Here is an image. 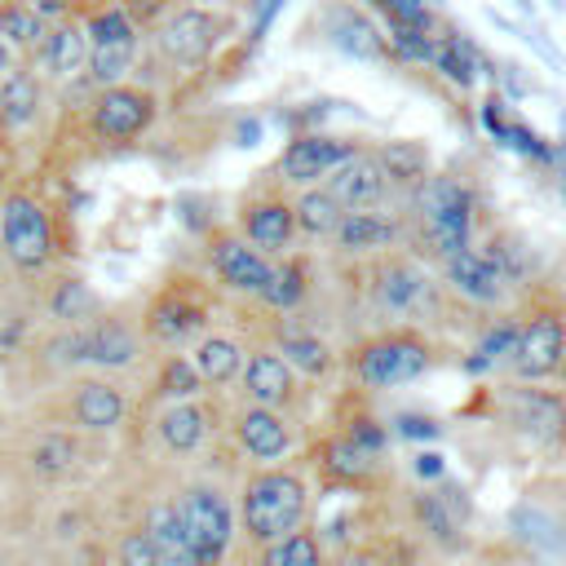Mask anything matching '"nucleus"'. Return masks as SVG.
I'll use <instances>...</instances> for the list:
<instances>
[{
	"mask_svg": "<svg viewBox=\"0 0 566 566\" xmlns=\"http://www.w3.org/2000/svg\"><path fill=\"white\" fill-rule=\"evenodd\" d=\"M429 66H433L447 84H455V88L464 93V88H473L478 75H482V53H478V44H473L469 35L447 31V35L433 40V62H429Z\"/></svg>",
	"mask_w": 566,
	"mask_h": 566,
	"instance_id": "f704fd0d",
	"label": "nucleus"
},
{
	"mask_svg": "<svg viewBox=\"0 0 566 566\" xmlns=\"http://www.w3.org/2000/svg\"><path fill=\"white\" fill-rule=\"evenodd\" d=\"M234 230L270 261L287 256L292 243H296V217H292V195L274 181V186H261L252 190L243 203H239V221Z\"/></svg>",
	"mask_w": 566,
	"mask_h": 566,
	"instance_id": "9d476101",
	"label": "nucleus"
},
{
	"mask_svg": "<svg viewBox=\"0 0 566 566\" xmlns=\"http://www.w3.org/2000/svg\"><path fill=\"white\" fill-rule=\"evenodd\" d=\"M88 80L97 88H111V84H124V75L133 71V57H137V27L128 22V13L115 4V9H102L88 18Z\"/></svg>",
	"mask_w": 566,
	"mask_h": 566,
	"instance_id": "ddd939ff",
	"label": "nucleus"
},
{
	"mask_svg": "<svg viewBox=\"0 0 566 566\" xmlns=\"http://www.w3.org/2000/svg\"><path fill=\"white\" fill-rule=\"evenodd\" d=\"M438 279H442V287L455 296V301H464V305H473V310H509L513 305V287L504 283V274L482 256V252H473V248H464V252H455V256H447L442 265H438Z\"/></svg>",
	"mask_w": 566,
	"mask_h": 566,
	"instance_id": "6ab92c4d",
	"label": "nucleus"
},
{
	"mask_svg": "<svg viewBox=\"0 0 566 566\" xmlns=\"http://www.w3.org/2000/svg\"><path fill=\"white\" fill-rule=\"evenodd\" d=\"M332 566H398V562L380 544H349V548H340V557Z\"/></svg>",
	"mask_w": 566,
	"mask_h": 566,
	"instance_id": "3c124183",
	"label": "nucleus"
},
{
	"mask_svg": "<svg viewBox=\"0 0 566 566\" xmlns=\"http://www.w3.org/2000/svg\"><path fill=\"white\" fill-rule=\"evenodd\" d=\"M509 531L535 557H562L566 553V522L539 500H517L513 513H509Z\"/></svg>",
	"mask_w": 566,
	"mask_h": 566,
	"instance_id": "cd10ccee",
	"label": "nucleus"
},
{
	"mask_svg": "<svg viewBox=\"0 0 566 566\" xmlns=\"http://www.w3.org/2000/svg\"><path fill=\"white\" fill-rule=\"evenodd\" d=\"M212 429H217V411L208 402H199V398L168 402L155 416V438H159V447L168 455H195V451H203V442L212 438Z\"/></svg>",
	"mask_w": 566,
	"mask_h": 566,
	"instance_id": "393cba45",
	"label": "nucleus"
},
{
	"mask_svg": "<svg viewBox=\"0 0 566 566\" xmlns=\"http://www.w3.org/2000/svg\"><path fill=\"white\" fill-rule=\"evenodd\" d=\"M239 389H243V402L252 407H265V411H279V416H296L305 411V380L270 349V345H256L248 349L243 358V371H239Z\"/></svg>",
	"mask_w": 566,
	"mask_h": 566,
	"instance_id": "9b49d317",
	"label": "nucleus"
},
{
	"mask_svg": "<svg viewBox=\"0 0 566 566\" xmlns=\"http://www.w3.org/2000/svg\"><path fill=\"white\" fill-rule=\"evenodd\" d=\"M500 146H509V150H517V155H526V159H535V164H553L557 159V150L531 128V124H522V119H509L504 124V142Z\"/></svg>",
	"mask_w": 566,
	"mask_h": 566,
	"instance_id": "49530a36",
	"label": "nucleus"
},
{
	"mask_svg": "<svg viewBox=\"0 0 566 566\" xmlns=\"http://www.w3.org/2000/svg\"><path fill=\"white\" fill-rule=\"evenodd\" d=\"M411 473H416L420 482H438V478H447L442 451H416V455H411Z\"/></svg>",
	"mask_w": 566,
	"mask_h": 566,
	"instance_id": "864d4df0",
	"label": "nucleus"
},
{
	"mask_svg": "<svg viewBox=\"0 0 566 566\" xmlns=\"http://www.w3.org/2000/svg\"><path fill=\"white\" fill-rule=\"evenodd\" d=\"M557 380H562V389H566V358H562V367H557Z\"/></svg>",
	"mask_w": 566,
	"mask_h": 566,
	"instance_id": "bf43d9fd",
	"label": "nucleus"
},
{
	"mask_svg": "<svg viewBox=\"0 0 566 566\" xmlns=\"http://www.w3.org/2000/svg\"><path fill=\"white\" fill-rule=\"evenodd\" d=\"M305 296H310V256L287 252V256L274 261L270 283H265V292H261L256 301H261L270 314L287 318V314H296V310L305 305Z\"/></svg>",
	"mask_w": 566,
	"mask_h": 566,
	"instance_id": "473e14b6",
	"label": "nucleus"
},
{
	"mask_svg": "<svg viewBox=\"0 0 566 566\" xmlns=\"http://www.w3.org/2000/svg\"><path fill=\"white\" fill-rule=\"evenodd\" d=\"M455 296L442 287V279L416 261L407 248H394L385 256L367 261V305L376 318H385V327L407 323V327H433L451 318Z\"/></svg>",
	"mask_w": 566,
	"mask_h": 566,
	"instance_id": "f03ea898",
	"label": "nucleus"
},
{
	"mask_svg": "<svg viewBox=\"0 0 566 566\" xmlns=\"http://www.w3.org/2000/svg\"><path fill=\"white\" fill-rule=\"evenodd\" d=\"M142 358V332L115 314H97L84 323V363L102 371H124Z\"/></svg>",
	"mask_w": 566,
	"mask_h": 566,
	"instance_id": "b1692460",
	"label": "nucleus"
},
{
	"mask_svg": "<svg viewBox=\"0 0 566 566\" xmlns=\"http://www.w3.org/2000/svg\"><path fill=\"white\" fill-rule=\"evenodd\" d=\"M323 190H327L345 212L385 208V199H389V181H385V168H380V159H376L371 146H358L345 164H336L332 177L323 181Z\"/></svg>",
	"mask_w": 566,
	"mask_h": 566,
	"instance_id": "4be33fe9",
	"label": "nucleus"
},
{
	"mask_svg": "<svg viewBox=\"0 0 566 566\" xmlns=\"http://www.w3.org/2000/svg\"><path fill=\"white\" fill-rule=\"evenodd\" d=\"M327 40H332L340 53L358 57V62H385V57H389L385 35L376 31V22H371L367 13H358V9H349V4H340V9L327 13Z\"/></svg>",
	"mask_w": 566,
	"mask_h": 566,
	"instance_id": "7c9ffc66",
	"label": "nucleus"
},
{
	"mask_svg": "<svg viewBox=\"0 0 566 566\" xmlns=\"http://www.w3.org/2000/svg\"><path fill=\"white\" fill-rule=\"evenodd\" d=\"M332 252L345 261H371L385 256L394 248L407 243V217L402 208H358V212H340L336 230H332Z\"/></svg>",
	"mask_w": 566,
	"mask_h": 566,
	"instance_id": "2eb2a0df",
	"label": "nucleus"
},
{
	"mask_svg": "<svg viewBox=\"0 0 566 566\" xmlns=\"http://www.w3.org/2000/svg\"><path fill=\"white\" fill-rule=\"evenodd\" d=\"M13 66H18V53L0 40V80H4V75H13Z\"/></svg>",
	"mask_w": 566,
	"mask_h": 566,
	"instance_id": "4d7b16f0",
	"label": "nucleus"
},
{
	"mask_svg": "<svg viewBox=\"0 0 566 566\" xmlns=\"http://www.w3.org/2000/svg\"><path fill=\"white\" fill-rule=\"evenodd\" d=\"M84 460V451H80V438H71V433H40V442L31 447V469H35V478H44V482H57V478H66L75 464Z\"/></svg>",
	"mask_w": 566,
	"mask_h": 566,
	"instance_id": "58836bf2",
	"label": "nucleus"
},
{
	"mask_svg": "<svg viewBox=\"0 0 566 566\" xmlns=\"http://www.w3.org/2000/svg\"><path fill=\"white\" fill-rule=\"evenodd\" d=\"M504 106H509L504 93H486V102H482V111H478V115H482V128H486L495 142H504V124H509Z\"/></svg>",
	"mask_w": 566,
	"mask_h": 566,
	"instance_id": "603ef678",
	"label": "nucleus"
},
{
	"mask_svg": "<svg viewBox=\"0 0 566 566\" xmlns=\"http://www.w3.org/2000/svg\"><path fill=\"white\" fill-rule=\"evenodd\" d=\"M517 349V310H495L491 318H482L473 327V349L460 358V367L469 376H486V371H509Z\"/></svg>",
	"mask_w": 566,
	"mask_h": 566,
	"instance_id": "a878e982",
	"label": "nucleus"
},
{
	"mask_svg": "<svg viewBox=\"0 0 566 566\" xmlns=\"http://www.w3.org/2000/svg\"><path fill=\"white\" fill-rule=\"evenodd\" d=\"M407 513H411V526H416L429 544H438V548H460V535H464V526H469V517H473V500H469V491H464L460 482L438 478V482L411 491Z\"/></svg>",
	"mask_w": 566,
	"mask_h": 566,
	"instance_id": "f8f14e48",
	"label": "nucleus"
},
{
	"mask_svg": "<svg viewBox=\"0 0 566 566\" xmlns=\"http://www.w3.org/2000/svg\"><path fill=\"white\" fill-rule=\"evenodd\" d=\"M230 433H234V447L256 469L283 464L292 455V447H296V420L292 416H279V411H265V407H252V402H243L230 416Z\"/></svg>",
	"mask_w": 566,
	"mask_h": 566,
	"instance_id": "aec40b11",
	"label": "nucleus"
},
{
	"mask_svg": "<svg viewBox=\"0 0 566 566\" xmlns=\"http://www.w3.org/2000/svg\"><path fill=\"white\" fill-rule=\"evenodd\" d=\"M495 416L522 447L539 455H557L566 447V394L557 389L504 380L495 385Z\"/></svg>",
	"mask_w": 566,
	"mask_h": 566,
	"instance_id": "423d86ee",
	"label": "nucleus"
},
{
	"mask_svg": "<svg viewBox=\"0 0 566 566\" xmlns=\"http://www.w3.org/2000/svg\"><path fill=\"white\" fill-rule=\"evenodd\" d=\"M226 31V18L203 9V4H186V9H172L159 27H155V49L164 53V62L172 66H199L208 62V53L217 49Z\"/></svg>",
	"mask_w": 566,
	"mask_h": 566,
	"instance_id": "f3484780",
	"label": "nucleus"
},
{
	"mask_svg": "<svg viewBox=\"0 0 566 566\" xmlns=\"http://www.w3.org/2000/svg\"><path fill=\"white\" fill-rule=\"evenodd\" d=\"M44 358H49V367H80L84 363V327H62L57 336H49Z\"/></svg>",
	"mask_w": 566,
	"mask_h": 566,
	"instance_id": "de8ad7c7",
	"label": "nucleus"
},
{
	"mask_svg": "<svg viewBox=\"0 0 566 566\" xmlns=\"http://www.w3.org/2000/svg\"><path fill=\"white\" fill-rule=\"evenodd\" d=\"M243 358H248L243 340H239V336H226V332H203V336L195 340V349H190V367L199 371L203 389H208V385H212V389L234 385L239 371H243Z\"/></svg>",
	"mask_w": 566,
	"mask_h": 566,
	"instance_id": "c756f323",
	"label": "nucleus"
},
{
	"mask_svg": "<svg viewBox=\"0 0 566 566\" xmlns=\"http://www.w3.org/2000/svg\"><path fill=\"white\" fill-rule=\"evenodd\" d=\"M40 115V80L31 71H13L0 80V124L9 133L27 128Z\"/></svg>",
	"mask_w": 566,
	"mask_h": 566,
	"instance_id": "4c0bfd02",
	"label": "nucleus"
},
{
	"mask_svg": "<svg viewBox=\"0 0 566 566\" xmlns=\"http://www.w3.org/2000/svg\"><path fill=\"white\" fill-rule=\"evenodd\" d=\"M44 27L49 22H40L31 9H22V4H0V40L9 44V49H35L40 44V35H44Z\"/></svg>",
	"mask_w": 566,
	"mask_h": 566,
	"instance_id": "37998d69",
	"label": "nucleus"
},
{
	"mask_svg": "<svg viewBox=\"0 0 566 566\" xmlns=\"http://www.w3.org/2000/svg\"><path fill=\"white\" fill-rule=\"evenodd\" d=\"M208 318H212L208 301H203L190 283H172V287H164V292L146 305L142 332H146V340H155V345H164V349H177V345L199 340V336L208 332Z\"/></svg>",
	"mask_w": 566,
	"mask_h": 566,
	"instance_id": "dca6fc26",
	"label": "nucleus"
},
{
	"mask_svg": "<svg viewBox=\"0 0 566 566\" xmlns=\"http://www.w3.org/2000/svg\"><path fill=\"white\" fill-rule=\"evenodd\" d=\"M279 9H283V0H252V13H256V27H252V31H256V35H265V27L274 22V13H279Z\"/></svg>",
	"mask_w": 566,
	"mask_h": 566,
	"instance_id": "6e6d98bb",
	"label": "nucleus"
},
{
	"mask_svg": "<svg viewBox=\"0 0 566 566\" xmlns=\"http://www.w3.org/2000/svg\"><path fill=\"white\" fill-rule=\"evenodd\" d=\"M553 4H562V0H553Z\"/></svg>",
	"mask_w": 566,
	"mask_h": 566,
	"instance_id": "680f3d73",
	"label": "nucleus"
},
{
	"mask_svg": "<svg viewBox=\"0 0 566 566\" xmlns=\"http://www.w3.org/2000/svg\"><path fill=\"white\" fill-rule=\"evenodd\" d=\"M513 4H517V9H522L531 22H535V0H513Z\"/></svg>",
	"mask_w": 566,
	"mask_h": 566,
	"instance_id": "13d9d810",
	"label": "nucleus"
},
{
	"mask_svg": "<svg viewBox=\"0 0 566 566\" xmlns=\"http://www.w3.org/2000/svg\"><path fill=\"white\" fill-rule=\"evenodd\" d=\"M407 217V252L424 265H442L447 256L473 248V217H478V190L460 172H433L420 190H411Z\"/></svg>",
	"mask_w": 566,
	"mask_h": 566,
	"instance_id": "f257e3e1",
	"label": "nucleus"
},
{
	"mask_svg": "<svg viewBox=\"0 0 566 566\" xmlns=\"http://www.w3.org/2000/svg\"><path fill=\"white\" fill-rule=\"evenodd\" d=\"M433 31H411V27H389V35H385V49H389V57H398V62H411V66H429L433 62Z\"/></svg>",
	"mask_w": 566,
	"mask_h": 566,
	"instance_id": "c03bdc74",
	"label": "nucleus"
},
{
	"mask_svg": "<svg viewBox=\"0 0 566 566\" xmlns=\"http://www.w3.org/2000/svg\"><path fill=\"white\" fill-rule=\"evenodd\" d=\"M13 4L31 9L40 22H53V18H62V13H66V4H71V0H13Z\"/></svg>",
	"mask_w": 566,
	"mask_h": 566,
	"instance_id": "5fc2aeb1",
	"label": "nucleus"
},
{
	"mask_svg": "<svg viewBox=\"0 0 566 566\" xmlns=\"http://www.w3.org/2000/svg\"><path fill=\"white\" fill-rule=\"evenodd\" d=\"M380 168H385V181H389V195H411L420 190L429 177H433V159H429V146L416 142V137H398V142H380L371 146Z\"/></svg>",
	"mask_w": 566,
	"mask_h": 566,
	"instance_id": "c85d7f7f",
	"label": "nucleus"
},
{
	"mask_svg": "<svg viewBox=\"0 0 566 566\" xmlns=\"http://www.w3.org/2000/svg\"><path fill=\"white\" fill-rule=\"evenodd\" d=\"M301 380H327L340 367V354L332 349V340H323L314 327H301L296 314H287L283 323H274V345H270Z\"/></svg>",
	"mask_w": 566,
	"mask_h": 566,
	"instance_id": "5701e85b",
	"label": "nucleus"
},
{
	"mask_svg": "<svg viewBox=\"0 0 566 566\" xmlns=\"http://www.w3.org/2000/svg\"><path fill=\"white\" fill-rule=\"evenodd\" d=\"M340 203L323 190V186H310V190H296L292 199V217H296V239H332L336 221H340Z\"/></svg>",
	"mask_w": 566,
	"mask_h": 566,
	"instance_id": "e433bc0d",
	"label": "nucleus"
},
{
	"mask_svg": "<svg viewBox=\"0 0 566 566\" xmlns=\"http://www.w3.org/2000/svg\"><path fill=\"white\" fill-rule=\"evenodd\" d=\"M385 18V27H411V31H433V9L424 0H363Z\"/></svg>",
	"mask_w": 566,
	"mask_h": 566,
	"instance_id": "a18cd8bd",
	"label": "nucleus"
},
{
	"mask_svg": "<svg viewBox=\"0 0 566 566\" xmlns=\"http://www.w3.org/2000/svg\"><path fill=\"white\" fill-rule=\"evenodd\" d=\"M155 119V93L137 84H111L93 97V133L102 142H133Z\"/></svg>",
	"mask_w": 566,
	"mask_h": 566,
	"instance_id": "412c9836",
	"label": "nucleus"
},
{
	"mask_svg": "<svg viewBox=\"0 0 566 566\" xmlns=\"http://www.w3.org/2000/svg\"><path fill=\"white\" fill-rule=\"evenodd\" d=\"M482 256L504 274V283H509L513 292H522L526 283H535V252H531V243H526L517 230L495 226V230L486 234V243H482Z\"/></svg>",
	"mask_w": 566,
	"mask_h": 566,
	"instance_id": "72a5a7b5",
	"label": "nucleus"
},
{
	"mask_svg": "<svg viewBox=\"0 0 566 566\" xmlns=\"http://www.w3.org/2000/svg\"><path fill=\"white\" fill-rule=\"evenodd\" d=\"M310 469L318 478V486L327 491H358L371 495L385 482V455H371L367 447H358L354 438H345L340 429L323 433L310 447Z\"/></svg>",
	"mask_w": 566,
	"mask_h": 566,
	"instance_id": "1a4fd4ad",
	"label": "nucleus"
},
{
	"mask_svg": "<svg viewBox=\"0 0 566 566\" xmlns=\"http://www.w3.org/2000/svg\"><path fill=\"white\" fill-rule=\"evenodd\" d=\"M256 566H332L327 557V544L314 526H301L265 548H256Z\"/></svg>",
	"mask_w": 566,
	"mask_h": 566,
	"instance_id": "c9c22d12",
	"label": "nucleus"
},
{
	"mask_svg": "<svg viewBox=\"0 0 566 566\" xmlns=\"http://www.w3.org/2000/svg\"><path fill=\"white\" fill-rule=\"evenodd\" d=\"M389 433L411 438V442H433V438H442V424L433 416H420V411H398L389 420Z\"/></svg>",
	"mask_w": 566,
	"mask_h": 566,
	"instance_id": "8fccbe9b",
	"label": "nucleus"
},
{
	"mask_svg": "<svg viewBox=\"0 0 566 566\" xmlns=\"http://www.w3.org/2000/svg\"><path fill=\"white\" fill-rule=\"evenodd\" d=\"M208 265H212V274H217V283L226 292L252 296V301L265 292L270 270H274V261L261 256L239 230H212L208 234Z\"/></svg>",
	"mask_w": 566,
	"mask_h": 566,
	"instance_id": "a211bd4d",
	"label": "nucleus"
},
{
	"mask_svg": "<svg viewBox=\"0 0 566 566\" xmlns=\"http://www.w3.org/2000/svg\"><path fill=\"white\" fill-rule=\"evenodd\" d=\"M305 513H310V486L287 464L256 469L239 486V526H243L252 548H265L283 535L301 531Z\"/></svg>",
	"mask_w": 566,
	"mask_h": 566,
	"instance_id": "39448f33",
	"label": "nucleus"
},
{
	"mask_svg": "<svg viewBox=\"0 0 566 566\" xmlns=\"http://www.w3.org/2000/svg\"><path fill=\"white\" fill-rule=\"evenodd\" d=\"M172 504H177L190 557L199 566H221L234 544V509H230L226 491L212 482H190Z\"/></svg>",
	"mask_w": 566,
	"mask_h": 566,
	"instance_id": "0eeeda50",
	"label": "nucleus"
},
{
	"mask_svg": "<svg viewBox=\"0 0 566 566\" xmlns=\"http://www.w3.org/2000/svg\"><path fill=\"white\" fill-rule=\"evenodd\" d=\"M142 531H146L150 544L159 548V562H168V557H190L186 531H181V517H177V504H172V500H155V504L146 509Z\"/></svg>",
	"mask_w": 566,
	"mask_h": 566,
	"instance_id": "a19ab883",
	"label": "nucleus"
},
{
	"mask_svg": "<svg viewBox=\"0 0 566 566\" xmlns=\"http://www.w3.org/2000/svg\"><path fill=\"white\" fill-rule=\"evenodd\" d=\"M49 318L62 323V327H84L88 318H97V296H93V287L80 283V279L53 283V292H49Z\"/></svg>",
	"mask_w": 566,
	"mask_h": 566,
	"instance_id": "ea45409f",
	"label": "nucleus"
},
{
	"mask_svg": "<svg viewBox=\"0 0 566 566\" xmlns=\"http://www.w3.org/2000/svg\"><path fill=\"white\" fill-rule=\"evenodd\" d=\"M155 394L164 398V407H168V402H190V398L203 394V380H199V371L190 367V358L168 354L164 367H159V376H155Z\"/></svg>",
	"mask_w": 566,
	"mask_h": 566,
	"instance_id": "79ce46f5",
	"label": "nucleus"
},
{
	"mask_svg": "<svg viewBox=\"0 0 566 566\" xmlns=\"http://www.w3.org/2000/svg\"><path fill=\"white\" fill-rule=\"evenodd\" d=\"M0 243L18 270H44L57 252L53 248V221H49L44 203L31 195H9L4 212H0Z\"/></svg>",
	"mask_w": 566,
	"mask_h": 566,
	"instance_id": "4468645a",
	"label": "nucleus"
},
{
	"mask_svg": "<svg viewBox=\"0 0 566 566\" xmlns=\"http://www.w3.org/2000/svg\"><path fill=\"white\" fill-rule=\"evenodd\" d=\"M517 349L509 376L522 385H544L566 358V292L548 279H535L517 292Z\"/></svg>",
	"mask_w": 566,
	"mask_h": 566,
	"instance_id": "20e7f679",
	"label": "nucleus"
},
{
	"mask_svg": "<svg viewBox=\"0 0 566 566\" xmlns=\"http://www.w3.org/2000/svg\"><path fill=\"white\" fill-rule=\"evenodd\" d=\"M438 363H442V345L433 340V332L407 327V323L376 327V332L358 336V340L345 349V358H340L345 380H349V389H358V394H389V389H402V385L429 376Z\"/></svg>",
	"mask_w": 566,
	"mask_h": 566,
	"instance_id": "7ed1b4c3",
	"label": "nucleus"
},
{
	"mask_svg": "<svg viewBox=\"0 0 566 566\" xmlns=\"http://www.w3.org/2000/svg\"><path fill=\"white\" fill-rule=\"evenodd\" d=\"M363 142L358 137H345V133H323V128H305V133H292V142L283 146L279 164H274V181L283 190H310V186H323L332 177L336 164H345Z\"/></svg>",
	"mask_w": 566,
	"mask_h": 566,
	"instance_id": "6e6552de",
	"label": "nucleus"
},
{
	"mask_svg": "<svg viewBox=\"0 0 566 566\" xmlns=\"http://www.w3.org/2000/svg\"><path fill=\"white\" fill-rule=\"evenodd\" d=\"M31 53H35V62L49 80H71L88 57V40L75 22H53V27H44V35Z\"/></svg>",
	"mask_w": 566,
	"mask_h": 566,
	"instance_id": "2f4dec72",
	"label": "nucleus"
},
{
	"mask_svg": "<svg viewBox=\"0 0 566 566\" xmlns=\"http://www.w3.org/2000/svg\"><path fill=\"white\" fill-rule=\"evenodd\" d=\"M124 416H128V398H124L119 385H111V380H80L71 389V420H75V429L111 433V429L124 424Z\"/></svg>",
	"mask_w": 566,
	"mask_h": 566,
	"instance_id": "bb28decb",
	"label": "nucleus"
},
{
	"mask_svg": "<svg viewBox=\"0 0 566 566\" xmlns=\"http://www.w3.org/2000/svg\"><path fill=\"white\" fill-rule=\"evenodd\" d=\"M115 566H159V548L150 544V535H146L142 526L119 535V544H115Z\"/></svg>",
	"mask_w": 566,
	"mask_h": 566,
	"instance_id": "09e8293b",
	"label": "nucleus"
},
{
	"mask_svg": "<svg viewBox=\"0 0 566 566\" xmlns=\"http://www.w3.org/2000/svg\"><path fill=\"white\" fill-rule=\"evenodd\" d=\"M562 195H566V168H562Z\"/></svg>",
	"mask_w": 566,
	"mask_h": 566,
	"instance_id": "052dcab7",
	"label": "nucleus"
}]
</instances>
